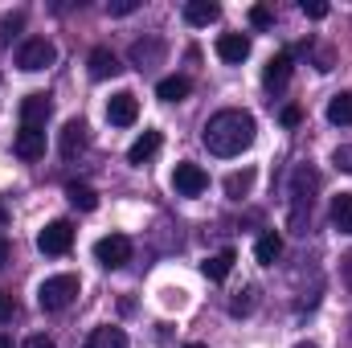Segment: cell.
<instances>
[{
    "mask_svg": "<svg viewBox=\"0 0 352 348\" xmlns=\"http://www.w3.org/2000/svg\"><path fill=\"white\" fill-rule=\"evenodd\" d=\"M254 135H258V123L250 111H217L201 131V140L213 156H242L254 144Z\"/></svg>",
    "mask_w": 352,
    "mask_h": 348,
    "instance_id": "cell-1",
    "label": "cell"
},
{
    "mask_svg": "<svg viewBox=\"0 0 352 348\" xmlns=\"http://www.w3.org/2000/svg\"><path fill=\"white\" fill-rule=\"evenodd\" d=\"M78 299V274H54L37 287V303L45 312H66Z\"/></svg>",
    "mask_w": 352,
    "mask_h": 348,
    "instance_id": "cell-2",
    "label": "cell"
},
{
    "mask_svg": "<svg viewBox=\"0 0 352 348\" xmlns=\"http://www.w3.org/2000/svg\"><path fill=\"white\" fill-rule=\"evenodd\" d=\"M54 62H58V50H54V41H45V37H29V41L16 50V66H21L25 74H37V70L54 66Z\"/></svg>",
    "mask_w": 352,
    "mask_h": 348,
    "instance_id": "cell-3",
    "label": "cell"
},
{
    "mask_svg": "<svg viewBox=\"0 0 352 348\" xmlns=\"http://www.w3.org/2000/svg\"><path fill=\"white\" fill-rule=\"evenodd\" d=\"M70 246H74V226L62 221V217L50 221V226L37 234V250H41V254H54V259H58V254H66Z\"/></svg>",
    "mask_w": 352,
    "mask_h": 348,
    "instance_id": "cell-4",
    "label": "cell"
},
{
    "mask_svg": "<svg viewBox=\"0 0 352 348\" xmlns=\"http://www.w3.org/2000/svg\"><path fill=\"white\" fill-rule=\"evenodd\" d=\"M94 259L102 262L107 270L127 266V259H131V238H123V234H107V238H98V242H94Z\"/></svg>",
    "mask_w": 352,
    "mask_h": 348,
    "instance_id": "cell-5",
    "label": "cell"
},
{
    "mask_svg": "<svg viewBox=\"0 0 352 348\" xmlns=\"http://www.w3.org/2000/svg\"><path fill=\"white\" fill-rule=\"evenodd\" d=\"M173 188L180 193V197H201L205 188H209V176H205V168L201 164H176V173H173Z\"/></svg>",
    "mask_w": 352,
    "mask_h": 348,
    "instance_id": "cell-6",
    "label": "cell"
},
{
    "mask_svg": "<svg viewBox=\"0 0 352 348\" xmlns=\"http://www.w3.org/2000/svg\"><path fill=\"white\" fill-rule=\"evenodd\" d=\"M107 119H111L115 127H131V123L140 119V98H135L131 90L111 94V102H107Z\"/></svg>",
    "mask_w": 352,
    "mask_h": 348,
    "instance_id": "cell-7",
    "label": "cell"
},
{
    "mask_svg": "<svg viewBox=\"0 0 352 348\" xmlns=\"http://www.w3.org/2000/svg\"><path fill=\"white\" fill-rule=\"evenodd\" d=\"M50 111H54V102H50V94H41V90H33V94H25V98H21V127H45V119H50Z\"/></svg>",
    "mask_w": 352,
    "mask_h": 348,
    "instance_id": "cell-8",
    "label": "cell"
},
{
    "mask_svg": "<svg viewBox=\"0 0 352 348\" xmlns=\"http://www.w3.org/2000/svg\"><path fill=\"white\" fill-rule=\"evenodd\" d=\"M217 58L230 62V66H242L250 58V37L246 33H221L217 37Z\"/></svg>",
    "mask_w": 352,
    "mask_h": 348,
    "instance_id": "cell-9",
    "label": "cell"
},
{
    "mask_svg": "<svg viewBox=\"0 0 352 348\" xmlns=\"http://www.w3.org/2000/svg\"><path fill=\"white\" fill-rule=\"evenodd\" d=\"M82 148H87V123H82V119H66V127L58 131V152H62L66 160H74Z\"/></svg>",
    "mask_w": 352,
    "mask_h": 348,
    "instance_id": "cell-10",
    "label": "cell"
},
{
    "mask_svg": "<svg viewBox=\"0 0 352 348\" xmlns=\"http://www.w3.org/2000/svg\"><path fill=\"white\" fill-rule=\"evenodd\" d=\"M16 156L21 160H41L45 156V127H21L16 131Z\"/></svg>",
    "mask_w": 352,
    "mask_h": 348,
    "instance_id": "cell-11",
    "label": "cell"
},
{
    "mask_svg": "<svg viewBox=\"0 0 352 348\" xmlns=\"http://www.w3.org/2000/svg\"><path fill=\"white\" fill-rule=\"evenodd\" d=\"M287 78H291V54L283 50V54H274V58L266 62L263 87H266V90H283V87H287Z\"/></svg>",
    "mask_w": 352,
    "mask_h": 348,
    "instance_id": "cell-12",
    "label": "cell"
},
{
    "mask_svg": "<svg viewBox=\"0 0 352 348\" xmlns=\"http://www.w3.org/2000/svg\"><path fill=\"white\" fill-rule=\"evenodd\" d=\"M160 58H164V41H156V37L131 45V66H135V70H152Z\"/></svg>",
    "mask_w": 352,
    "mask_h": 348,
    "instance_id": "cell-13",
    "label": "cell"
},
{
    "mask_svg": "<svg viewBox=\"0 0 352 348\" xmlns=\"http://www.w3.org/2000/svg\"><path fill=\"white\" fill-rule=\"evenodd\" d=\"M160 144H164V140H160V131H144V135L127 148V164H140V168H144V164L160 152Z\"/></svg>",
    "mask_w": 352,
    "mask_h": 348,
    "instance_id": "cell-14",
    "label": "cell"
},
{
    "mask_svg": "<svg viewBox=\"0 0 352 348\" xmlns=\"http://www.w3.org/2000/svg\"><path fill=\"white\" fill-rule=\"evenodd\" d=\"M87 66H90V78H115L119 74V58L107 50V45H98V50H90V58H87Z\"/></svg>",
    "mask_w": 352,
    "mask_h": 348,
    "instance_id": "cell-15",
    "label": "cell"
},
{
    "mask_svg": "<svg viewBox=\"0 0 352 348\" xmlns=\"http://www.w3.org/2000/svg\"><path fill=\"white\" fill-rule=\"evenodd\" d=\"M234 259H238L234 250H217L213 259L201 262V274H205L209 283H226V279H230V270H234Z\"/></svg>",
    "mask_w": 352,
    "mask_h": 348,
    "instance_id": "cell-16",
    "label": "cell"
},
{
    "mask_svg": "<svg viewBox=\"0 0 352 348\" xmlns=\"http://www.w3.org/2000/svg\"><path fill=\"white\" fill-rule=\"evenodd\" d=\"M217 17H221V8H217L213 0H188V4H184V21H188V25H213Z\"/></svg>",
    "mask_w": 352,
    "mask_h": 348,
    "instance_id": "cell-17",
    "label": "cell"
},
{
    "mask_svg": "<svg viewBox=\"0 0 352 348\" xmlns=\"http://www.w3.org/2000/svg\"><path fill=\"white\" fill-rule=\"evenodd\" d=\"M328 123H336V127H352V90H340V94L328 102Z\"/></svg>",
    "mask_w": 352,
    "mask_h": 348,
    "instance_id": "cell-18",
    "label": "cell"
},
{
    "mask_svg": "<svg viewBox=\"0 0 352 348\" xmlns=\"http://www.w3.org/2000/svg\"><path fill=\"white\" fill-rule=\"evenodd\" d=\"M66 197H70V205H74V209H82V213L98 209V193H94L90 184H78V180H70V184H66Z\"/></svg>",
    "mask_w": 352,
    "mask_h": 348,
    "instance_id": "cell-19",
    "label": "cell"
},
{
    "mask_svg": "<svg viewBox=\"0 0 352 348\" xmlns=\"http://www.w3.org/2000/svg\"><path fill=\"white\" fill-rule=\"evenodd\" d=\"M188 90H192V83H188L184 74H173V78H160L156 94H160L164 102H180V98H188Z\"/></svg>",
    "mask_w": 352,
    "mask_h": 348,
    "instance_id": "cell-20",
    "label": "cell"
},
{
    "mask_svg": "<svg viewBox=\"0 0 352 348\" xmlns=\"http://www.w3.org/2000/svg\"><path fill=\"white\" fill-rule=\"evenodd\" d=\"M278 254H283V238H278V234H263V238L254 242V259L263 262V266H274Z\"/></svg>",
    "mask_w": 352,
    "mask_h": 348,
    "instance_id": "cell-21",
    "label": "cell"
},
{
    "mask_svg": "<svg viewBox=\"0 0 352 348\" xmlns=\"http://www.w3.org/2000/svg\"><path fill=\"white\" fill-rule=\"evenodd\" d=\"M332 226H336L340 234H352V193H340V197L332 201Z\"/></svg>",
    "mask_w": 352,
    "mask_h": 348,
    "instance_id": "cell-22",
    "label": "cell"
},
{
    "mask_svg": "<svg viewBox=\"0 0 352 348\" xmlns=\"http://www.w3.org/2000/svg\"><path fill=\"white\" fill-rule=\"evenodd\" d=\"M87 348H127V336H123V328H94Z\"/></svg>",
    "mask_w": 352,
    "mask_h": 348,
    "instance_id": "cell-23",
    "label": "cell"
},
{
    "mask_svg": "<svg viewBox=\"0 0 352 348\" xmlns=\"http://www.w3.org/2000/svg\"><path fill=\"white\" fill-rule=\"evenodd\" d=\"M250 188H254V173H250V168H242V173H230V176H226V197H230V201H242Z\"/></svg>",
    "mask_w": 352,
    "mask_h": 348,
    "instance_id": "cell-24",
    "label": "cell"
},
{
    "mask_svg": "<svg viewBox=\"0 0 352 348\" xmlns=\"http://www.w3.org/2000/svg\"><path fill=\"white\" fill-rule=\"evenodd\" d=\"M21 25H25V12H21V8H16V12H4V17H0V45H8V37H12Z\"/></svg>",
    "mask_w": 352,
    "mask_h": 348,
    "instance_id": "cell-25",
    "label": "cell"
},
{
    "mask_svg": "<svg viewBox=\"0 0 352 348\" xmlns=\"http://www.w3.org/2000/svg\"><path fill=\"white\" fill-rule=\"evenodd\" d=\"M250 25H254V29H270V25H274V12H270L266 4H254V8H250Z\"/></svg>",
    "mask_w": 352,
    "mask_h": 348,
    "instance_id": "cell-26",
    "label": "cell"
},
{
    "mask_svg": "<svg viewBox=\"0 0 352 348\" xmlns=\"http://www.w3.org/2000/svg\"><path fill=\"white\" fill-rule=\"evenodd\" d=\"M332 164H336L340 173H352V144H340V148L332 152Z\"/></svg>",
    "mask_w": 352,
    "mask_h": 348,
    "instance_id": "cell-27",
    "label": "cell"
},
{
    "mask_svg": "<svg viewBox=\"0 0 352 348\" xmlns=\"http://www.w3.org/2000/svg\"><path fill=\"white\" fill-rule=\"evenodd\" d=\"M299 8H303V17H311V21H324V17H328V4H324V0H303Z\"/></svg>",
    "mask_w": 352,
    "mask_h": 348,
    "instance_id": "cell-28",
    "label": "cell"
},
{
    "mask_svg": "<svg viewBox=\"0 0 352 348\" xmlns=\"http://www.w3.org/2000/svg\"><path fill=\"white\" fill-rule=\"evenodd\" d=\"M135 8H140V0H111V4H107L111 17H127V12H135Z\"/></svg>",
    "mask_w": 352,
    "mask_h": 348,
    "instance_id": "cell-29",
    "label": "cell"
},
{
    "mask_svg": "<svg viewBox=\"0 0 352 348\" xmlns=\"http://www.w3.org/2000/svg\"><path fill=\"white\" fill-rule=\"evenodd\" d=\"M250 307H254V287H246V291H242V299H234V307H230V312H234V316H246Z\"/></svg>",
    "mask_w": 352,
    "mask_h": 348,
    "instance_id": "cell-30",
    "label": "cell"
},
{
    "mask_svg": "<svg viewBox=\"0 0 352 348\" xmlns=\"http://www.w3.org/2000/svg\"><path fill=\"white\" fill-rule=\"evenodd\" d=\"M12 316H16V299L8 291H0V324H8Z\"/></svg>",
    "mask_w": 352,
    "mask_h": 348,
    "instance_id": "cell-31",
    "label": "cell"
},
{
    "mask_svg": "<svg viewBox=\"0 0 352 348\" xmlns=\"http://www.w3.org/2000/svg\"><path fill=\"white\" fill-rule=\"evenodd\" d=\"M278 119H283V127H299L303 111H299V107H283V115H278Z\"/></svg>",
    "mask_w": 352,
    "mask_h": 348,
    "instance_id": "cell-32",
    "label": "cell"
},
{
    "mask_svg": "<svg viewBox=\"0 0 352 348\" xmlns=\"http://www.w3.org/2000/svg\"><path fill=\"white\" fill-rule=\"evenodd\" d=\"M21 348H58V345H54L50 336H29V340H25Z\"/></svg>",
    "mask_w": 352,
    "mask_h": 348,
    "instance_id": "cell-33",
    "label": "cell"
},
{
    "mask_svg": "<svg viewBox=\"0 0 352 348\" xmlns=\"http://www.w3.org/2000/svg\"><path fill=\"white\" fill-rule=\"evenodd\" d=\"M4 262H8V238L0 234V266H4Z\"/></svg>",
    "mask_w": 352,
    "mask_h": 348,
    "instance_id": "cell-34",
    "label": "cell"
},
{
    "mask_svg": "<svg viewBox=\"0 0 352 348\" xmlns=\"http://www.w3.org/2000/svg\"><path fill=\"white\" fill-rule=\"evenodd\" d=\"M4 221H8V209H4V201H0V226H4Z\"/></svg>",
    "mask_w": 352,
    "mask_h": 348,
    "instance_id": "cell-35",
    "label": "cell"
},
{
    "mask_svg": "<svg viewBox=\"0 0 352 348\" xmlns=\"http://www.w3.org/2000/svg\"><path fill=\"white\" fill-rule=\"evenodd\" d=\"M0 348H12V340H8V336H4V332H0Z\"/></svg>",
    "mask_w": 352,
    "mask_h": 348,
    "instance_id": "cell-36",
    "label": "cell"
},
{
    "mask_svg": "<svg viewBox=\"0 0 352 348\" xmlns=\"http://www.w3.org/2000/svg\"><path fill=\"white\" fill-rule=\"evenodd\" d=\"M184 348H209V345H184Z\"/></svg>",
    "mask_w": 352,
    "mask_h": 348,
    "instance_id": "cell-37",
    "label": "cell"
},
{
    "mask_svg": "<svg viewBox=\"0 0 352 348\" xmlns=\"http://www.w3.org/2000/svg\"><path fill=\"white\" fill-rule=\"evenodd\" d=\"M299 348H316V345H299Z\"/></svg>",
    "mask_w": 352,
    "mask_h": 348,
    "instance_id": "cell-38",
    "label": "cell"
}]
</instances>
